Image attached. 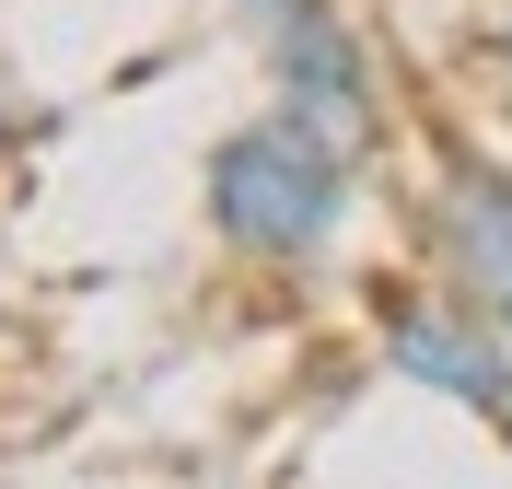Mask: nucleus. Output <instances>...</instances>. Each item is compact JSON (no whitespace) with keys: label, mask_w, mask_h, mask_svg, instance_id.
<instances>
[{"label":"nucleus","mask_w":512,"mask_h":489,"mask_svg":"<svg viewBox=\"0 0 512 489\" xmlns=\"http://www.w3.org/2000/svg\"><path fill=\"white\" fill-rule=\"evenodd\" d=\"M419 257L478 326L512 338V175L489 152H443V175L419 198Z\"/></svg>","instance_id":"7ed1b4c3"},{"label":"nucleus","mask_w":512,"mask_h":489,"mask_svg":"<svg viewBox=\"0 0 512 489\" xmlns=\"http://www.w3.org/2000/svg\"><path fill=\"white\" fill-rule=\"evenodd\" d=\"M233 24H245L256 70H268V105L315 117L326 140H350V152L373 163V140H384V70H373V47H361V24L338 12V0H233Z\"/></svg>","instance_id":"f03ea898"},{"label":"nucleus","mask_w":512,"mask_h":489,"mask_svg":"<svg viewBox=\"0 0 512 489\" xmlns=\"http://www.w3.org/2000/svg\"><path fill=\"white\" fill-rule=\"evenodd\" d=\"M489 82H501V105H512V0H501V24H489Z\"/></svg>","instance_id":"39448f33"},{"label":"nucleus","mask_w":512,"mask_h":489,"mask_svg":"<svg viewBox=\"0 0 512 489\" xmlns=\"http://www.w3.org/2000/svg\"><path fill=\"white\" fill-rule=\"evenodd\" d=\"M373 338H384V361H396L408 385H431L443 408L512 431V338L478 326L443 280H431V292H384V303H373Z\"/></svg>","instance_id":"20e7f679"},{"label":"nucleus","mask_w":512,"mask_h":489,"mask_svg":"<svg viewBox=\"0 0 512 489\" xmlns=\"http://www.w3.org/2000/svg\"><path fill=\"white\" fill-rule=\"evenodd\" d=\"M198 210L222 233V257H245V268H326L338 233H350V210H361V152L326 140L315 117L268 105L233 140H210Z\"/></svg>","instance_id":"f257e3e1"}]
</instances>
